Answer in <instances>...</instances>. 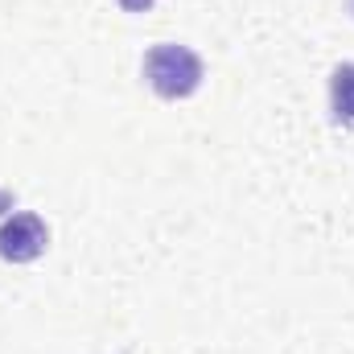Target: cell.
<instances>
[{"label": "cell", "instance_id": "5b68a950", "mask_svg": "<svg viewBox=\"0 0 354 354\" xmlns=\"http://www.w3.org/2000/svg\"><path fill=\"white\" fill-rule=\"evenodd\" d=\"M12 206H17V198H12V194H8V189H0V214H8V210H12Z\"/></svg>", "mask_w": 354, "mask_h": 354}, {"label": "cell", "instance_id": "8992f818", "mask_svg": "<svg viewBox=\"0 0 354 354\" xmlns=\"http://www.w3.org/2000/svg\"><path fill=\"white\" fill-rule=\"evenodd\" d=\"M351 12H354V0H351Z\"/></svg>", "mask_w": 354, "mask_h": 354}, {"label": "cell", "instance_id": "277c9868", "mask_svg": "<svg viewBox=\"0 0 354 354\" xmlns=\"http://www.w3.org/2000/svg\"><path fill=\"white\" fill-rule=\"evenodd\" d=\"M115 4H120L124 12H149V8H153L157 0H115Z\"/></svg>", "mask_w": 354, "mask_h": 354}, {"label": "cell", "instance_id": "7a4b0ae2", "mask_svg": "<svg viewBox=\"0 0 354 354\" xmlns=\"http://www.w3.org/2000/svg\"><path fill=\"white\" fill-rule=\"evenodd\" d=\"M50 248V227L33 210H12L0 223V260L4 264H33Z\"/></svg>", "mask_w": 354, "mask_h": 354}, {"label": "cell", "instance_id": "3957f363", "mask_svg": "<svg viewBox=\"0 0 354 354\" xmlns=\"http://www.w3.org/2000/svg\"><path fill=\"white\" fill-rule=\"evenodd\" d=\"M330 111L334 124L354 128V62H338L330 75Z\"/></svg>", "mask_w": 354, "mask_h": 354}, {"label": "cell", "instance_id": "6da1fadb", "mask_svg": "<svg viewBox=\"0 0 354 354\" xmlns=\"http://www.w3.org/2000/svg\"><path fill=\"white\" fill-rule=\"evenodd\" d=\"M140 71H145V83L153 87V95H161V99H189L206 79L202 58L181 41H157L145 54Z\"/></svg>", "mask_w": 354, "mask_h": 354}]
</instances>
